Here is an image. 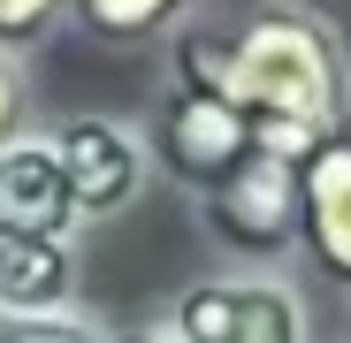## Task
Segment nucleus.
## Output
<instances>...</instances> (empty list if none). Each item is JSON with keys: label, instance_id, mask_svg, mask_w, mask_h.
<instances>
[{"label": "nucleus", "instance_id": "f257e3e1", "mask_svg": "<svg viewBox=\"0 0 351 343\" xmlns=\"http://www.w3.org/2000/svg\"><path fill=\"white\" fill-rule=\"evenodd\" d=\"M191 62L221 84V99L252 123L260 153L298 160L328 130L351 123V46L343 31L306 8V0H252L245 16H229L221 31L176 23L168 31Z\"/></svg>", "mask_w": 351, "mask_h": 343}, {"label": "nucleus", "instance_id": "f03ea898", "mask_svg": "<svg viewBox=\"0 0 351 343\" xmlns=\"http://www.w3.org/2000/svg\"><path fill=\"white\" fill-rule=\"evenodd\" d=\"M145 153H153L160 176H176L191 199L221 191L245 160H260L252 123L221 99V84H214L176 38H168V84H160V99H153V114H145Z\"/></svg>", "mask_w": 351, "mask_h": 343}, {"label": "nucleus", "instance_id": "7ed1b4c3", "mask_svg": "<svg viewBox=\"0 0 351 343\" xmlns=\"http://www.w3.org/2000/svg\"><path fill=\"white\" fill-rule=\"evenodd\" d=\"M160 343H313L298 282L275 267H229L160 305Z\"/></svg>", "mask_w": 351, "mask_h": 343}, {"label": "nucleus", "instance_id": "20e7f679", "mask_svg": "<svg viewBox=\"0 0 351 343\" xmlns=\"http://www.w3.org/2000/svg\"><path fill=\"white\" fill-rule=\"evenodd\" d=\"M53 160H62V183L77 199V221L99 229L114 214H130L153 183V153H145V130H130L123 114H62L46 130Z\"/></svg>", "mask_w": 351, "mask_h": 343}, {"label": "nucleus", "instance_id": "39448f33", "mask_svg": "<svg viewBox=\"0 0 351 343\" xmlns=\"http://www.w3.org/2000/svg\"><path fill=\"white\" fill-rule=\"evenodd\" d=\"M199 221H206V237L221 252H237L245 267L290 259L298 252V160H282V153L245 160L221 191L199 199Z\"/></svg>", "mask_w": 351, "mask_h": 343}, {"label": "nucleus", "instance_id": "423d86ee", "mask_svg": "<svg viewBox=\"0 0 351 343\" xmlns=\"http://www.w3.org/2000/svg\"><path fill=\"white\" fill-rule=\"evenodd\" d=\"M77 237L84 221L46 130H23L16 145H0V244H77Z\"/></svg>", "mask_w": 351, "mask_h": 343}, {"label": "nucleus", "instance_id": "0eeeda50", "mask_svg": "<svg viewBox=\"0 0 351 343\" xmlns=\"http://www.w3.org/2000/svg\"><path fill=\"white\" fill-rule=\"evenodd\" d=\"M298 252L351 290V123L298 153Z\"/></svg>", "mask_w": 351, "mask_h": 343}, {"label": "nucleus", "instance_id": "6e6552de", "mask_svg": "<svg viewBox=\"0 0 351 343\" xmlns=\"http://www.w3.org/2000/svg\"><path fill=\"white\" fill-rule=\"evenodd\" d=\"M0 313H77V244H0Z\"/></svg>", "mask_w": 351, "mask_h": 343}, {"label": "nucleus", "instance_id": "1a4fd4ad", "mask_svg": "<svg viewBox=\"0 0 351 343\" xmlns=\"http://www.w3.org/2000/svg\"><path fill=\"white\" fill-rule=\"evenodd\" d=\"M184 0H69V23L99 46H138V38H160L176 31Z\"/></svg>", "mask_w": 351, "mask_h": 343}, {"label": "nucleus", "instance_id": "9d476101", "mask_svg": "<svg viewBox=\"0 0 351 343\" xmlns=\"http://www.w3.org/2000/svg\"><path fill=\"white\" fill-rule=\"evenodd\" d=\"M69 23V0H0V53H23L38 46V38H53Z\"/></svg>", "mask_w": 351, "mask_h": 343}, {"label": "nucleus", "instance_id": "9b49d317", "mask_svg": "<svg viewBox=\"0 0 351 343\" xmlns=\"http://www.w3.org/2000/svg\"><path fill=\"white\" fill-rule=\"evenodd\" d=\"M31 130V77L16 53H0V145H16Z\"/></svg>", "mask_w": 351, "mask_h": 343}, {"label": "nucleus", "instance_id": "f8f14e48", "mask_svg": "<svg viewBox=\"0 0 351 343\" xmlns=\"http://www.w3.org/2000/svg\"><path fill=\"white\" fill-rule=\"evenodd\" d=\"M99 343H160V328L145 320V328H99Z\"/></svg>", "mask_w": 351, "mask_h": 343}]
</instances>
